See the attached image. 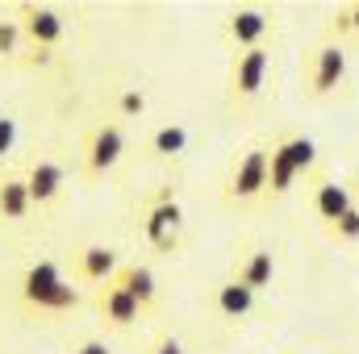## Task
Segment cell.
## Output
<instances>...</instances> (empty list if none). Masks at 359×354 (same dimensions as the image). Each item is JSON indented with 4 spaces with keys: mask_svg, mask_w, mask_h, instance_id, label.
I'll return each instance as SVG.
<instances>
[{
    "mask_svg": "<svg viewBox=\"0 0 359 354\" xmlns=\"http://www.w3.org/2000/svg\"><path fill=\"white\" fill-rule=\"evenodd\" d=\"M313 159H318L313 138H305V134H288V138H280V142L271 146L268 192H264V196H271V200L288 196V192H292V183H297V176H305V171L313 167Z\"/></svg>",
    "mask_w": 359,
    "mask_h": 354,
    "instance_id": "1",
    "label": "cell"
},
{
    "mask_svg": "<svg viewBox=\"0 0 359 354\" xmlns=\"http://www.w3.org/2000/svg\"><path fill=\"white\" fill-rule=\"evenodd\" d=\"M21 300H25L29 309H38V313H67V309L80 304V292L59 275V267L50 263V259H42V263H34L25 271V279H21Z\"/></svg>",
    "mask_w": 359,
    "mask_h": 354,
    "instance_id": "2",
    "label": "cell"
},
{
    "mask_svg": "<svg viewBox=\"0 0 359 354\" xmlns=\"http://www.w3.org/2000/svg\"><path fill=\"white\" fill-rule=\"evenodd\" d=\"M268 67H271L268 46H255V50L234 55V63H230V100H234V104H251V100L264 92Z\"/></svg>",
    "mask_w": 359,
    "mask_h": 354,
    "instance_id": "3",
    "label": "cell"
},
{
    "mask_svg": "<svg viewBox=\"0 0 359 354\" xmlns=\"http://www.w3.org/2000/svg\"><path fill=\"white\" fill-rule=\"evenodd\" d=\"M268 163L271 155L264 146H251L238 163H234V171H230V183H226V200L234 204H243V200H255V196H264L268 192Z\"/></svg>",
    "mask_w": 359,
    "mask_h": 354,
    "instance_id": "4",
    "label": "cell"
},
{
    "mask_svg": "<svg viewBox=\"0 0 359 354\" xmlns=\"http://www.w3.org/2000/svg\"><path fill=\"white\" fill-rule=\"evenodd\" d=\"M121 155H126V134H121V125H100V129H92L88 146H84V171H88V179L109 176V171L121 163Z\"/></svg>",
    "mask_w": 359,
    "mask_h": 354,
    "instance_id": "5",
    "label": "cell"
},
{
    "mask_svg": "<svg viewBox=\"0 0 359 354\" xmlns=\"http://www.w3.org/2000/svg\"><path fill=\"white\" fill-rule=\"evenodd\" d=\"M180 221H184V208H180V204L172 200V196H168V192H163V196L151 204L142 234H147V242H151L155 250L172 255V250H176V229H180Z\"/></svg>",
    "mask_w": 359,
    "mask_h": 354,
    "instance_id": "6",
    "label": "cell"
},
{
    "mask_svg": "<svg viewBox=\"0 0 359 354\" xmlns=\"http://www.w3.org/2000/svg\"><path fill=\"white\" fill-rule=\"evenodd\" d=\"M96 313H100L113 330H130V325H134L147 309H142V304H138V300H134V296L117 283V279H109V283L96 292Z\"/></svg>",
    "mask_w": 359,
    "mask_h": 354,
    "instance_id": "7",
    "label": "cell"
},
{
    "mask_svg": "<svg viewBox=\"0 0 359 354\" xmlns=\"http://www.w3.org/2000/svg\"><path fill=\"white\" fill-rule=\"evenodd\" d=\"M343 80H347V50H343L339 42H330V46H322V50L313 55V67H309V96H330Z\"/></svg>",
    "mask_w": 359,
    "mask_h": 354,
    "instance_id": "8",
    "label": "cell"
},
{
    "mask_svg": "<svg viewBox=\"0 0 359 354\" xmlns=\"http://www.w3.org/2000/svg\"><path fill=\"white\" fill-rule=\"evenodd\" d=\"M21 34L34 42V50H50L63 38V17L46 4H25L21 8Z\"/></svg>",
    "mask_w": 359,
    "mask_h": 354,
    "instance_id": "9",
    "label": "cell"
},
{
    "mask_svg": "<svg viewBox=\"0 0 359 354\" xmlns=\"http://www.w3.org/2000/svg\"><path fill=\"white\" fill-rule=\"evenodd\" d=\"M226 38L234 42L238 55L264 46V38H268V13H259V8H238V13H230V21H226Z\"/></svg>",
    "mask_w": 359,
    "mask_h": 354,
    "instance_id": "10",
    "label": "cell"
},
{
    "mask_svg": "<svg viewBox=\"0 0 359 354\" xmlns=\"http://www.w3.org/2000/svg\"><path fill=\"white\" fill-rule=\"evenodd\" d=\"M309 204H313L318 221H326V229H330V225H339V217H343L355 200H351V187H347V183H339V179H318Z\"/></svg>",
    "mask_w": 359,
    "mask_h": 354,
    "instance_id": "11",
    "label": "cell"
},
{
    "mask_svg": "<svg viewBox=\"0 0 359 354\" xmlns=\"http://www.w3.org/2000/svg\"><path fill=\"white\" fill-rule=\"evenodd\" d=\"M25 187H29V200L34 204H50L63 192V167L55 159H34V167L25 176Z\"/></svg>",
    "mask_w": 359,
    "mask_h": 354,
    "instance_id": "12",
    "label": "cell"
},
{
    "mask_svg": "<svg viewBox=\"0 0 359 354\" xmlns=\"http://www.w3.org/2000/svg\"><path fill=\"white\" fill-rule=\"evenodd\" d=\"M213 304H217V313H222L226 321H238V317H247V313L255 309V292H251L247 283H238V279H226V283H217Z\"/></svg>",
    "mask_w": 359,
    "mask_h": 354,
    "instance_id": "13",
    "label": "cell"
},
{
    "mask_svg": "<svg viewBox=\"0 0 359 354\" xmlns=\"http://www.w3.org/2000/svg\"><path fill=\"white\" fill-rule=\"evenodd\" d=\"M117 271H121V263H117V250H109V246H84L80 250V275L88 279V283H109V279H117Z\"/></svg>",
    "mask_w": 359,
    "mask_h": 354,
    "instance_id": "14",
    "label": "cell"
},
{
    "mask_svg": "<svg viewBox=\"0 0 359 354\" xmlns=\"http://www.w3.org/2000/svg\"><path fill=\"white\" fill-rule=\"evenodd\" d=\"M29 208H34V200H29L25 179H17V176L0 179V221H21Z\"/></svg>",
    "mask_w": 359,
    "mask_h": 354,
    "instance_id": "15",
    "label": "cell"
},
{
    "mask_svg": "<svg viewBox=\"0 0 359 354\" xmlns=\"http://www.w3.org/2000/svg\"><path fill=\"white\" fill-rule=\"evenodd\" d=\"M271 275H276V259H271V250H251L243 263H238V271H234V279L238 283H247L251 292H259V288H268L271 283Z\"/></svg>",
    "mask_w": 359,
    "mask_h": 354,
    "instance_id": "16",
    "label": "cell"
},
{
    "mask_svg": "<svg viewBox=\"0 0 359 354\" xmlns=\"http://www.w3.org/2000/svg\"><path fill=\"white\" fill-rule=\"evenodd\" d=\"M117 283H121V288L142 304V309H151V304H155V292H159V288H155V271H151V267H142V263L121 267V271H117Z\"/></svg>",
    "mask_w": 359,
    "mask_h": 354,
    "instance_id": "17",
    "label": "cell"
},
{
    "mask_svg": "<svg viewBox=\"0 0 359 354\" xmlns=\"http://www.w3.org/2000/svg\"><path fill=\"white\" fill-rule=\"evenodd\" d=\"M184 146H188V129L184 125H159L155 138H151V150L159 159H176V155H184Z\"/></svg>",
    "mask_w": 359,
    "mask_h": 354,
    "instance_id": "18",
    "label": "cell"
},
{
    "mask_svg": "<svg viewBox=\"0 0 359 354\" xmlns=\"http://www.w3.org/2000/svg\"><path fill=\"white\" fill-rule=\"evenodd\" d=\"M330 238H334V242H347V246L359 242V204H351V208L339 217V225H330Z\"/></svg>",
    "mask_w": 359,
    "mask_h": 354,
    "instance_id": "19",
    "label": "cell"
},
{
    "mask_svg": "<svg viewBox=\"0 0 359 354\" xmlns=\"http://www.w3.org/2000/svg\"><path fill=\"white\" fill-rule=\"evenodd\" d=\"M117 108H121V117H142V113H147V96L138 88H126L117 96Z\"/></svg>",
    "mask_w": 359,
    "mask_h": 354,
    "instance_id": "20",
    "label": "cell"
},
{
    "mask_svg": "<svg viewBox=\"0 0 359 354\" xmlns=\"http://www.w3.org/2000/svg\"><path fill=\"white\" fill-rule=\"evenodd\" d=\"M21 42V21H0V55H17Z\"/></svg>",
    "mask_w": 359,
    "mask_h": 354,
    "instance_id": "21",
    "label": "cell"
},
{
    "mask_svg": "<svg viewBox=\"0 0 359 354\" xmlns=\"http://www.w3.org/2000/svg\"><path fill=\"white\" fill-rule=\"evenodd\" d=\"M13 142H17V121L8 113H0V159L13 150Z\"/></svg>",
    "mask_w": 359,
    "mask_h": 354,
    "instance_id": "22",
    "label": "cell"
},
{
    "mask_svg": "<svg viewBox=\"0 0 359 354\" xmlns=\"http://www.w3.org/2000/svg\"><path fill=\"white\" fill-rule=\"evenodd\" d=\"M339 29H355L359 34V4H351V8L339 13Z\"/></svg>",
    "mask_w": 359,
    "mask_h": 354,
    "instance_id": "23",
    "label": "cell"
},
{
    "mask_svg": "<svg viewBox=\"0 0 359 354\" xmlns=\"http://www.w3.org/2000/svg\"><path fill=\"white\" fill-rule=\"evenodd\" d=\"M151 354H184V346H180L176 338H159V342H155V351Z\"/></svg>",
    "mask_w": 359,
    "mask_h": 354,
    "instance_id": "24",
    "label": "cell"
},
{
    "mask_svg": "<svg viewBox=\"0 0 359 354\" xmlns=\"http://www.w3.org/2000/svg\"><path fill=\"white\" fill-rule=\"evenodd\" d=\"M76 354H109V346H104V342H84Z\"/></svg>",
    "mask_w": 359,
    "mask_h": 354,
    "instance_id": "25",
    "label": "cell"
}]
</instances>
